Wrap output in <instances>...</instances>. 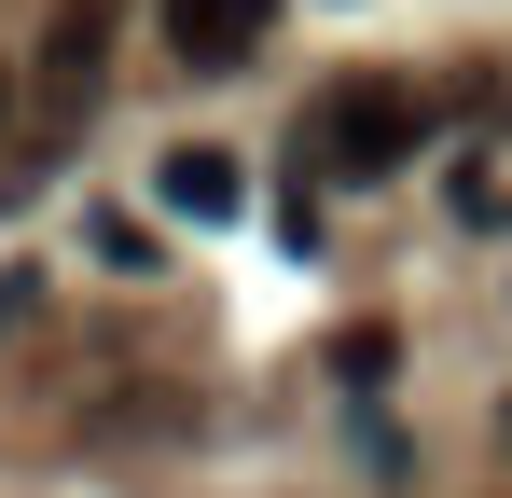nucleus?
I'll return each mask as SVG.
<instances>
[{
	"instance_id": "4",
	"label": "nucleus",
	"mask_w": 512,
	"mask_h": 498,
	"mask_svg": "<svg viewBox=\"0 0 512 498\" xmlns=\"http://www.w3.org/2000/svg\"><path fill=\"white\" fill-rule=\"evenodd\" d=\"M97 56H111V0H70L56 14V83H84Z\"/></svg>"
},
{
	"instance_id": "2",
	"label": "nucleus",
	"mask_w": 512,
	"mask_h": 498,
	"mask_svg": "<svg viewBox=\"0 0 512 498\" xmlns=\"http://www.w3.org/2000/svg\"><path fill=\"white\" fill-rule=\"evenodd\" d=\"M153 28H167L180 70H236L263 28H277V0H153Z\"/></svg>"
},
{
	"instance_id": "1",
	"label": "nucleus",
	"mask_w": 512,
	"mask_h": 498,
	"mask_svg": "<svg viewBox=\"0 0 512 498\" xmlns=\"http://www.w3.org/2000/svg\"><path fill=\"white\" fill-rule=\"evenodd\" d=\"M416 139H429V97H416V83H388V70L319 97V166H333V180H402Z\"/></svg>"
},
{
	"instance_id": "5",
	"label": "nucleus",
	"mask_w": 512,
	"mask_h": 498,
	"mask_svg": "<svg viewBox=\"0 0 512 498\" xmlns=\"http://www.w3.org/2000/svg\"><path fill=\"white\" fill-rule=\"evenodd\" d=\"M0 111H14V70H0Z\"/></svg>"
},
{
	"instance_id": "3",
	"label": "nucleus",
	"mask_w": 512,
	"mask_h": 498,
	"mask_svg": "<svg viewBox=\"0 0 512 498\" xmlns=\"http://www.w3.org/2000/svg\"><path fill=\"white\" fill-rule=\"evenodd\" d=\"M236 194H250V180H236V153H208V139H194V153H167V208H180V222H222Z\"/></svg>"
}]
</instances>
